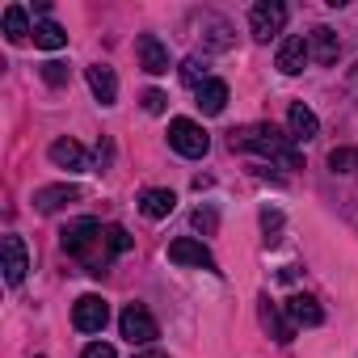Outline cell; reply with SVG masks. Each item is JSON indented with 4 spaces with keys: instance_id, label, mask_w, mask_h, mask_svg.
<instances>
[{
    "instance_id": "16",
    "label": "cell",
    "mask_w": 358,
    "mask_h": 358,
    "mask_svg": "<svg viewBox=\"0 0 358 358\" xmlns=\"http://www.w3.org/2000/svg\"><path fill=\"white\" fill-rule=\"evenodd\" d=\"M85 76H89V89H93V97H97L101 106H114V101H118V80H114V68L93 64Z\"/></svg>"
},
{
    "instance_id": "11",
    "label": "cell",
    "mask_w": 358,
    "mask_h": 358,
    "mask_svg": "<svg viewBox=\"0 0 358 358\" xmlns=\"http://www.w3.org/2000/svg\"><path fill=\"white\" fill-rule=\"evenodd\" d=\"M287 135H291V143H308V139L320 135V118H316L303 101H295V106L287 110Z\"/></svg>"
},
{
    "instance_id": "29",
    "label": "cell",
    "mask_w": 358,
    "mask_h": 358,
    "mask_svg": "<svg viewBox=\"0 0 358 358\" xmlns=\"http://www.w3.org/2000/svg\"><path fill=\"white\" fill-rule=\"evenodd\" d=\"M80 358H118V354H114V345L93 341V345H85V354H80Z\"/></svg>"
},
{
    "instance_id": "5",
    "label": "cell",
    "mask_w": 358,
    "mask_h": 358,
    "mask_svg": "<svg viewBox=\"0 0 358 358\" xmlns=\"http://www.w3.org/2000/svg\"><path fill=\"white\" fill-rule=\"evenodd\" d=\"M118 333H122L131 345H152L160 329H156V320H152V312H148L143 303H127L122 316H118Z\"/></svg>"
},
{
    "instance_id": "13",
    "label": "cell",
    "mask_w": 358,
    "mask_h": 358,
    "mask_svg": "<svg viewBox=\"0 0 358 358\" xmlns=\"http://www.w3.org/2000/svg\"><path fill=\"white\" fill-rule=\"evenodd\" d=\"M282 308H287L291 324H303V329H316V324H324V312H320V303H316L312 295H303V291H299V295H291Z\"/></svg>"
},
{
    "instance_id": "18",
    "label": "cell",
    "mask_w": 358,
    "mask_h": 358,
    "mask_svg": "<svg viewBox=\"0 0 358 358\" xmlns=\"http://www.w3.org/2000/svg\"><path fill=\"white\" fill-rule=\"evenodd\" d=\"M173 207H177V194H173V190H160V186H156V190H143V194H139V211H143L148 220H164Z\"/></svg>"
},
{
    "instance_id": "19",
    "label": "cell",
    "mask_w": 358,
    "mask_h": 358,
    "mask_svg": "<svg viewBox=\"0 0 358 358\" xmlns=\"http://www.w3.org/2000/svg\"><path fill=\"white\" fill-rule=\"evenodd\" d=\"M194 97H199V110H203V114H224V106H228V85L211 76L203 89H194Z\"/></svg>"
},
{
    "instance_id": "20",
    "label": "cell",
    "mask_w": 358,
    "mask_h": 358,
    "mask_svg": "<svg viewBox=\"0 0 358 358\" xmlns=\"http://www.w3.org/2000/svg\"><path fill=\"white\" fill-rule=\"evenodd\" d=\"M34 47L59 51V47H68V30L59 22H51V17H43V22H34Z\"/></svg>"
},
{
    "instance_id": "3",
    "label": "cell",
    "mask_w": 358,
    "mask_h": 358,
    "mask_svg": "<svg viewBox=\"0 0 358 358\" xmlns=\"http://www.w3.org/2000/svg\"><path fill=\"white\" fill-rule=\"evenodd\" d=\"M169 148H173L177 156H186V160H199V156H207L211 135H207L194 118H173V122H169Z\"/></svg>"
},
{
    "instance_id": "28",
    "label": "cell",
    "mask_w": 358,
    "mask_h": 358,
    "mask_svg": "<svg viewBox=\"0 0 358 358\" xmlns=\"http://www.w3.org/2000/svg\"><path fill=\"white\" fill-rule=\"evenodd\" d=\"M194 228L215 232V211H211V207H199V211H194Z\"/></svg>"
},
{
    "instance_id": "30",
    "label": "cell",
    "mask_w": 358,
    "mask_h": 358,
    "mask_svg": "<svg viewBox=\"0 0 358 358\" xmlns=\"http://www.w3.org/2000/svg\"><path fill=\"white\" fill-rule=\"evenodd\" d=\"M135 358H169V354H164V350H139Z\"/></svg>"
},
{
    "instance_id": "15",
    "label": "cell",
    "mask_w": 358,
    "mask_h": 358,
    "mask_svg": "<svg viewBox=\"0 0 358 358\" xmlns=\"http://www.w3.org/2000/svg\"><path fill=\"white\" fill-rule=\"evenodd\" d=\"M308 55H312L316 64H333V59L341 55V43H337V34H333L329 26H316V30L308 34Z\"/></svg>"
},
{
    "instance_id": "7",
    "label": "cell",
    "mask_w": 358,
    "mask_h": 358,
    "mask_svg": "<svg viewBox=\"0 0 358 358\" xmlns=\"http://www.w3.org/2000/svg\"><path fill=\"white\" fill-rule=\"evenodd\" d=\"M257 320H262V329L274 337V341H295V324H291V316H287V308H278L270 295H262L257 299Z\"/></svg>"
},
{
    "instance_id": "10",
    "label": "cell",
    "mask_w": 358,
    "mask_h": 358,
    "mask_svg": "<svg viewBox=\"0 0 358 358\" xmlns=\"http://www.w3.org/2000/svg\"><path fill=\"white\" fill-rule=\"evenodd\" d=\"M135 51H139V68H143V72H152V76H164V72H169V47H164L156 34H139Z\"/></svg>"
},
{
    "instance_id": "4",
    "label": "cell",
    "mask_w": 358,
    "mask_h": 358,
    "mask_svg": "<svg viewBox=\"0 0 358 358\" xmlns=\"http://www.w3.org/2000/svg\"><path fill=\"white\" fill-rule=\"evenodd\" d=\"M287 26V5L282 0H257V5L249 9V30L257 43H270L274 34H282Z\"/></svg>"
},
{
    "instance_id": "8",
    "label": "cell",
    "mask_w": 358,
    "mask_h": 358,
    "mask_svg": "<svg viewBox=\"0 0 358 358\" xmlns=\"http://www.w3.org/2000/svg\"><path fill=\"white\" fill-rule=\"evenodd\" d=\"M169 262H177V266H194V270H215L211 249H207L203 241H194V236H177V241L169 245Z\"/></svg>"
},
{
    "instance_id": "23",
    "label": "cell",
    "mask_w": 358,
    "mask_h": 358,
    "mask_svg": "<svg viewBox=\"0 0 358 358\" xmlns=\"http://www.w3.org/2000/svg\"><path fill=\"white\" fill-rule=\"evenodd\" d=\"M329 169L333 173H354L358 169V148H333L329 152Z\"/></svg>"
},
{
    "instance_id": "2",
    "label": "cell",
    "mask_w": 358,
    "mask_h": 358,
    "mask_svg": "<svg viewBox=\"0 0 358 358\" xmlns=\"http://www.w3.org/2000/svg\"><path fill=\"white\" fill-rule=\"evenodd\" d=\"M59 245H64V253L85 257V266H93V245L106 249V228H101L97 220H72V224L59 232ZM106 257H110V253H106Z\"/></svg>"
},
{
    "instance_id": "21",
    "label": "cell",
    "mask_w": 358,
    "mask_h": 358,
    "mask_svg": "<svg viewBox=\"0 0 358 358\" xmlns=\"http://www.w3.org/2000/svg\"><path fill=\"white\" fill-rule=\"evenodd\" d=\"M34 30H30V17H26V9L22 5H9L5 9V38L9 43H26Z\"/></svg>"
},
{
    "instance_id": "6",
    "label": "cell",
    "mask_w": 358,
    "mask_h": 358,
    "mask_svg": "<svg viewBox=\"0 0 358 358\" xmlns=\"http://www.w3.org/2000/svg\"><path fill=\"white\" fill-rule=\"evenodd\" d=\"M72 324H76L80 333H101V329L110 324V303H106L101 295H80V299L72 303Z\"/></svg>"
},
{
    "instance_id": "25",
    "label": "cell",
    "mask_w": 358,
    "mask_h": 358,
    "mask_svg": "<svg viewBox=\"0 0 358 358\" xmlns=\"http://www.w3.org/2000/svg\"><path fill=\"white\" fill-rule=\"evenodd\" d=\"M127 249H131V236H127V228L110 224V228H106V253H110V257H118V253H127Z\"/></svg>"
},
{
    "instance_id": "27",
    "label": "cell",
    "mask_w": 358,
    "mask_h": 358,
    "mask_svg": "<svg viewBox=\"0 0 358 358\" xmlns=\"http://www.w3.org/2000/svg\"><path fill=\"white\" fill-rule=\"evenodd\" d=\"M164 101H169V97H164L160 89H148V93H143V110H148V114H164Z\"/></svg>"
},
{
    "instance_id": "1",
    "label": "cell",
    "mask_w": 358,
    "mask_h": 358,
    "mask_svg": "<svg viewBox=\"0 0 358 358\" xmlns=\"http://www.w3.org/2000/svg\"><path fill=\"white\" fill-rule=\"evenodd\" d=\"M232 148H236V152H257V156H266V160H278L282 169H303V156L291 148V135L278 131V127H270V122L232 131Z\"/></svg>"
},
{
    "instance_id": "22",
    "label": "cell",
    "mask_w": 358,
    "mask_h": 358,
    "mask_svg": "<svg viewBox=\"0 0 358 358\" xmlns=\"http://www.w3.org/2000/svg\"><path fill=\"white\" fill-rule=\"evenodd\" d=\"M182 80L190 85V89H203L211 76H207V59H199V55H190L186 64H182Z\"/></svg>"
},
{
    "instance_id": "12",
    "label": "cell",
    "mask_w": 358,
    "mask_h": 358,
    "mask_svg": "<svg viewBox=\"0 0 358 358\" xmlns=\"http://www.w3.org/2000/svg\"><path fill=\"white\" fill-rule=\"evenodd\" d=\"M26 270H30V257H26L22 236H5V282L9 287H22L26 282Z\"/></svg>"
},
{
    "instance_id": "17",
    "label": "cell",
    "mask_w": 358,
    "mask_h": 358,
    "mask_svg": "<svg viewBox=\"0 0 358 358\" xmlns=\"http://www.w3.org/2000/svg\"><path fill=\"white\" fill-rule=\"evenodd\" d=\"M51 164L55 169H68V173H76V169H85V148L76 143V139H55L51 143Z\"/></svg>"
},
{
    "instance_id": "26",
    "label": "cell",
    "mask_w": 358,
    "mask_h": 358,
    "mask_svg": "<svg viewBox=\"0 0 358 358\" xmlns=\"http://www.w3.org/2000/svg\"><path fill=\"white\" fill-rule=\"evenodd\" d=\"M262 228H266V245L278 241V228H282V215L278 211H262Z\"/></svg>"
},
{
    "instance_id": "24",
    "label": "cell",
    "mask_w": 358,
    "mask_h": 358,
    "mask_svg": "<svg viewBox=\"0 0 358 358\" xmlns=\"http://www.w3.org/2000/svg\"><path fill=\"white\" fill-rule=\"evenodd\" d=\"M43 80H47L51 89H64V85L72 80V68L59 64V59H47V64H43Z\"/></svg>"
},
{
    "instance_id": "14",
    "label": "cell",
    "mask_w": 358,
    "mask_h": 358,
    "mask_svg": "<svg viewBox=\"0 0 358 358\" xmlns=\"http://www.w3.org/2000/svg\"><path fill=\"white\" fill-rule=\"evenodd\" d=\"M80 199V190L76 186H43V190H34V211H43V215H51V211H59V207H68V203H76Z\"/></svg>"
},
{
    "instance_id": "9",
    "label": "cell",
    "mask_w": 358,
    "mask_h": 358,
    "mask_svg": "<svg viewBox=\"0 0 358 358\" xmlns=\"http://www.w3.org/2000/svg\"><path fill=\"white\" fill-rule=\"evenodd\" d=\"M308 34H291L282 47H278V59H274V68L282 72V76H299L303 68H308Z\"/></svg>"
}]
</instances>
